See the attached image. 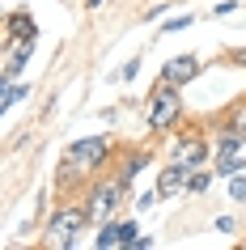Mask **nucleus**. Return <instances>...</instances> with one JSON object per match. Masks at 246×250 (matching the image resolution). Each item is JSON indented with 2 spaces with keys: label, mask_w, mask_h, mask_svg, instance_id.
<instances>
[{
  "label": "nucleus",
  "mask_w": 246,
  "mask_h": 250,
  "mask_svg": "<svg viewBox=\"0 0 246 250\" xmlns=\"http://www.w3.org/2000/svg\"><path fill=\"white\" fill-rule=\"evenodd\" d=\"M111 157V140L106 136H81L64 148V178H89L98 174Z\"/></svg>",
  "instance_id": "f257e3e1"
},
{
  "label": "nucleus",
  "mask_w": 246,
  "mask_h": 250,
  "mask_svg": "<svg viewBox=\"0 0 246 250\" xmlns=\"http://www.w3.org/2000/svg\"><path fill=\"white\" fill-rule=\"evenodd\" d=\"M144 119H149V132L166 136L170 127L182 119V93H179V85L157 81V89H153V98H149V110H144Z\"/></svg>",
  "instance_id": "f03ea898"
},
{
  "label": "nucleus",
  "mask_w": 246,
  "mask_h": 250,
  "mask_svg": "<svg viewBox=\"0 0 246 250\" xmlns=\"http://www.w3.org/2000/svg\"><path fill=\"white\" fill-rule=\"evenodd\" d=\"M85 225H93L85 204H64L47 225V246H77V233H85Z\"/></svg>",
  "instance_id": "7ed1b4c3"
},
{
  "label": "nucleus",
  "mask_w": 246,
  "mask_h": 250,
  "mask_svg": "<svg viewBox=\"0 0 246 250\" xmlns=\"http://www.w3.org/2000/svg\"><path fill=\"white\" fill-rule=\"evenodd\" d=\"M128 178H123V174H115V178H102V183H93V191H89V204H85V208H89V216L98 225H106L111 221V216H115L119 212V204H123V199H128Z\"/></svg>",
  "instance_id": "20e7f679"
},
{
  "label": "nucleus",
  "mask_w": 246,
  "mask_h": 250,
  "mask_svg": "<svg viewBox=\"0 0 246 250\" xmlns=\"http://www.w3.org/2000/svg\"><path fill=\"white\" fill-rule=\"evenodd\" d=\"M136 237H140L136 221H106V225H98L93 246L98 250H119V246H136Z\"/></svg>",
  "instance_id": "39448f33"
},
{
  "label": "nucleus",
  "mask_w": 246,
  "mask_h": 250,
  "mask_svg": "<svg viewBox=\"0 0 246 250\" xmlns=\"http://www.w3.org/2000/svg\"><path fill=\"white\" fill-rule=\"evenodd\" d=\"M170 161H179V166H187V170L208 166V140H204V136H182V140H174Z\"/></svg>",
  "instance_id": "423d86ee"
},
{
  "label": "nucleus",
  "mask_w": 246,
  "mask_h": 250,
  "mask_svg": "<svg viewBox=\"0 0 246 250\" xmlns=\"http://www.w3.org/2000/svg\"><path fill=\"white\" fill-rule=\"evenodd\" d=\"M200 55H174V60H166V64H161V81H170V85H187V81H195L200 77Z\"/></svg>",
  "instance_id": "0eeeda50"
},
{
  "label": "nucleus",
  "mask_w": 246,
  "mask_h": 250,
  "mask_svg": "<svg viewBox=\"0 0 246 250\" xmlns=\"http://www.w3.org/2000/svg\"><path fill=\"white\" fill-rule=\"evenodd\" d=\"M187 166H179V161H170L166 170L157 174V195L161 199H174V195H182V191H187Z\"/></svg>",
  "instance_id": "6e6552de"
},
{
  "label": "nucleus",
  "mask_w": 246,
  "mask_h": 250,
  "mask_svg": "<svg viewBox=\"0 0 246 250\" xmlns=\"http://www.w3.org/2000/svg\"><path fill=\"white\" fill-rule=\"evenodd\" d=\"M22 98H30V85H22V81H4V85H0V106H4V110H13Z\"/></svg>",
  "instance_id": "1a4fd4ad"
},
{
  "label": "nucleus",
  "mask_w": 246,
  "mask_h": 250,
  "mask_svg": "<svg viewBox=\"0 0 246 250\" xmlns=\"http://www.w3.org/2000/svg\"><path fill=\"white\" fill-rule=\"evenodd\" d=\"M212 174H217L212 166H208V170H204V166H200V170H191V174H187V191H191V195H204L208 183H212Z\"/></svg>",
  "instance_id": "9d476101"
},
{
  "label": "nucleus",
  "mask_w": 246,
  "mask_h": 250,
  "mask_svg": "<svg viewBox=\"0 0 246 250\" xmlns=\"http://www.w3.org/2000/svg\"><path fill=\"white\" fill-rule=\"evenodd\" d=\"M144 166H149V153L140 148V153H128V161H123V170H119V174H123V178L132 183V178H136V174H140Z\"/></svg>",
  "instance_id": "9b49d317"
},
{
  "label": "nucleus",
  "mask_w": 246,
  "mask_h": 250,
  "mask_svg": "<svg viewBox=\"0 0 246 250\" xmlns=\"http://www.w3.org/2000/svg\"><path fill=\"white\" fill-rule=\"evenodd\" d=\"M225 132H229V136H246V106L229 110V123H225Z\"/></svg>",
  "instance_id": "f8f14e48"
},
{
  "label": "nucleus",
  "mask_w": 246,
  "mask_h": 250,
  "mask_svg": "<svg viewBox=\"0 0 246 250\" xmlns=\"http://www.w3.org/2000/svg\"><path fill=\"white\" fill-rule=\"evenodd\" d=\"M229 199H233V204H242V199H246V170L229 178Z\"/></svg>",
  "instance_id": "ddd939ff"
},
{
  "label": "nucleus",
  "mask_w": 246,
  "mask_h": 250,
  "mask_svg": "<svg viewBox=\"0 0 246 250\" xmlns=\"http://www.w3.org/2000/svg\"><path fill=\"white\" fill-rule=\"evenodd\" d=\"M191 26V13H182V17H170L166 21V34H179V30H187Z\"/></svg>",
  "instance_id": "4468645a"
},
{
  "label": "nucleus",
  "mask_w": 246,
  "mask_h": 250,
  "mask_svg": "<svg viewBox=\"0 0 246 250\" xmlns=\"http://www.w3.org/2000/svg\"><path fill=\"white\" fill-rule=\"evenodd\" d=\"M136 72H140V60H128V64H123V72H119V77H123V81H132V77H136Z\"/></svg>",
  "instance_id": "2eb2a0df"
},
{
  "label": "nucleus",
  "mask_w": 246,
  "mask_h": 250,
  "mask_svg": "<svg viewBox=\"0 0 246 250\" xmlns=\"http://www.w3.org/2000/svg\"><path fill=\"white\" fill-rule=\"evenodd\" d=\"M233 9H238V0H221V4H217V17H225V13H233Z\"/></svg>",
  "instance_id": "dca6fc26"
},
{
  "label": "nucleus",
  "mask_w": 246,
  "mask_h": 250,
  "mask_svg": "<svg viewBox=\"0 0 246 250\" xmlns=\"http://www.w3.org/2000/svg\"><path fill=\"white\" fill-rule=\"evenodd\" d=\"M217 229L221 233H233V216H217Z\"/></svg>",
  "instance_id": "f3484780"
},
{
  "label": "nucleus",
  "mask_w": 246,
  "mask_h": 250,
  "mask_svg": "<svg viewBox=\"0 0 246 250\" xmlns=\"http://www.w3.org/2000/svg\"><path fill=\"white\" fill-rule=\"evenodd\" d=\"M85 4H89V9H98V4H102V0H85Z\"/></svg>",
  "instance_id": "a211bd4d"
}]
</instances>
